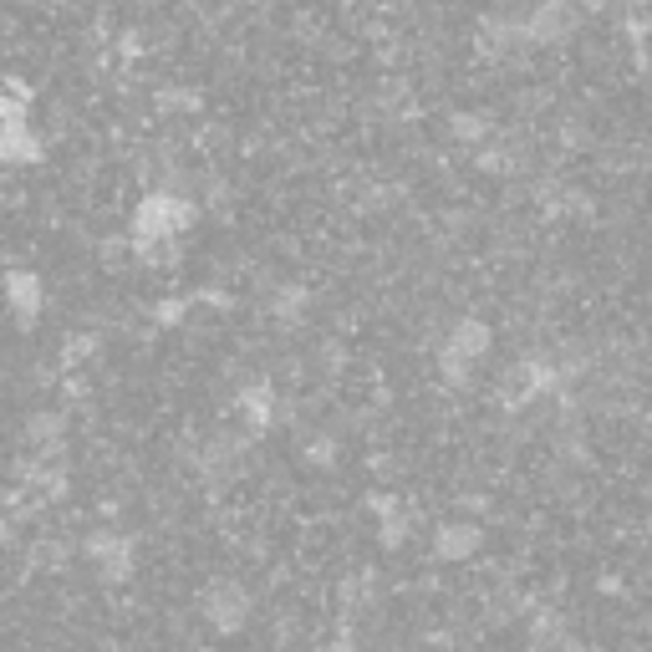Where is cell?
Here are the masks:
<instances>
[{"instance_id":"30bf717a","label":"cell","mask_w":652,"mask_h":652,"mask_svg":"<svg viewBox=\"0 0 652 652\" xmlns=\"http://www.w3.org/2000/svg\"><path fill=\"white\" fill-rule=\"evenodd\" d=\"M479 550H485V525H479V520H444V525L433 531V556L449 566L475 561Z\"/></svg>"},{"instance_id":"7c38bea8","label":"cell","mask_w":652,"mask_h":652,"mask_svg":"<svg viewBox=\"0 0 652 652\" xmlns=\"http://www.w3.org/2000/svg\"><path fill=\"white\" fill-rule=\"evenodd\" d=\"M301 301H306V291H301V286H286V291H276V316H291V322H296V316L306 312Z\"/></svg>"},{"instance_id":"6da1fadb","label":"cell","mask_w":652,"mask_h":652,"mask_svg":"<svg viewBox=\"0 0 652 652\" xmlns=\"http://www.w3.org/2000/svg\"><path fill=\"white\" fill-rule=\"evenodd\" d=\"M199 214H205V205H199L194 194L174 189V184H159V189H149L138 199L128 240H133V245H149V240H184L194 224H199Z\"/></svg>"},{"instance_id":"3957f363","label":"cell","mask_w":652,"mask_h":652,"mask_svg":"<svg viewBox=\"0 0 652 652\" xmlns=\"http://www.w3.org/2000/svg\"><path fill=\"white\" fill-rule=\"evenodd\" d=\"M82 556L92 561L103 586H128L138 571V546H133V535H123V531H92L82 540Z\"/></svg>"},{"instance_id":"8992f818","label":"cell","mask_w":652,"mask_h":652,"mask_svg":"<svg viewBox=\"0 0 652 652\" xmlns=\"http://www.w3.org/2000/svg\"><path fill=\"white\" fill-rule=\"evenodd\" d=\"M489 347H494V326L485 322V316H454L444 331V347H439V357H449V362H464V368H475L489 357Z\"/></svg>"},{"instance_id":"277c9868","label":"cell","mask_w":652,"mask_h":652,"mask_svg":"<svg viewBox=\"0 0 652 652\" xmlns=\"http://www.w3.org/2000/svg\"><path fill=\"white\" fill-rule=\"evenodd\" d=\"M251 612H255V602L240 581H209L205 592H199V617H205V627L209 632H220V638L245 632Z\"/></svg>"},{"instance_id":"8fae6325","label":"cell","mask_w":652,"mask_h":652,"mask_svg":"<svg viewBox=\"0 0 652 652\" xmlns=\"http://www.w3.org/2000/svg\"><path fill=\"white\" fill-rule=\"evenodd\" d=\"M449 133H454V143H464V149H485L489 133H494V123H489L485 113H454V118H449Z\"/></svg>"},{"instance_id":"9c48e42d","label":"cell","mask_w":652,"mask_h":652,"mask_svg":"<svg viewBox=\"0 0 652 652\" xmlns=\"http://www.w3.org/2000/svg\"><path fill=\"white\" fill-rule=\"evenodd\" d=\"M368 510H372V525H377V546L383 550L408 546V535H414V510H408V500H398V494H368Z\"/></svg>"},{"instance_id":"5bb4252c","label":"cell","mask_w":652,"mask_h":652,"mask_svg":"<svg viewBox=\"0 0 652 652\" xmlns=\"http://www.w3.org/2000/svg\"><path fill=\"white\" fill-rule=\"evenodd\" d=\"M189 316V301H159V312H153V322L159 326H178Z\"/></svg>"},{"instance_id":"4fadbf2b","label":"cell","mask_w":652,"mask_h":652,"mask_svg":"<svg viewBox=\"0 0 652 652\" xmlns=\"http://www.w3.org/2000/svg\"><path fill=\"white\" fill-rule=\"evenodd\" d=\"M306 459H312V464H326V469H331V464H337V439L316 433L312 444H306Z\"/></svg>"},{"instance_id":"5b68a950","label":"cell","mask_w":652,"mask_h":652,"mask_svg":"<svg viewBox=\"0 0 652 652\" xmlns=\"http://www.w3.org/2000/svg\"><path fill=\"white\" fill-rule=\"evenodd\" d=\"M520 31H525V46H540V51H556L581 31V11L571 0H540L531 15H520Z\"/></svg>"},{"instance_id":"7a4b0ae2","label":"cell","mask_w":652,"mask_h":652,"mask_svg":"<svg viewBox=\"0 0 652 652\" xmlns=\"http://www.w3.org/2000/svg\"><path fill=\"white\" fill-rule=\"evenodd\" d=\"M46 159V138L31 123L26 88L0 97V168H31Z\"/></svg>"},{"instance_id":"ba28073f","label":"cell","mask_w":652,"mask_h":652,"mask_svg":"<svg viewBox=\"0 0 652 652\" xmlns=\"http://www.w3.org/2000/svg\"><path fill=\"white\" fill-rule=\"evenodd\" d=\"M281 387L276 383H266V377H255V383H245L235 393V414H240V423L251 433H270L276 423H281Z\"/></svg>"},{"instance_id":"52a82bcc","label":"cell","mask_w":652,"mask_h":652,"mask_svg":"<svg viewBox=\"0 0 652 652\" xmlns=\"http://www.w3.org/2000/svg\"><path fill=\"white\" fill-rule=\"evenodd\" d=\"M0 296H5V306H11V316L21 326H36L46 312V281L42 270L31 266H11L5 276H0Z\"/></svg>"}]
</instances>
